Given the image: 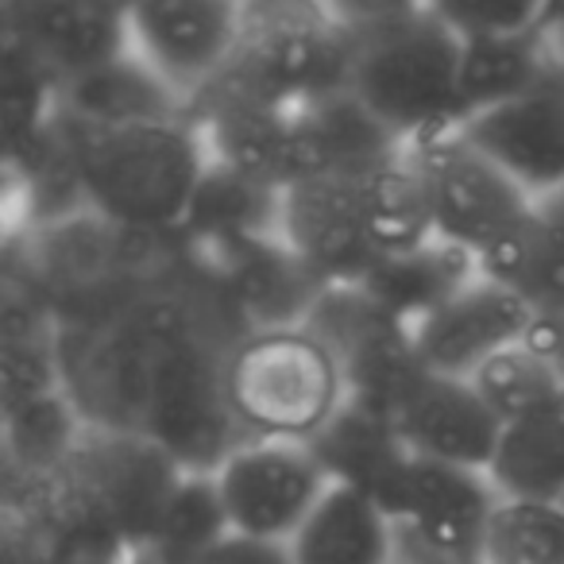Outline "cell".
<instances>
[{
	"label": "cell",
	"instance_id": "obj_32",
	"mask_svg": "<svg viewBox=\"0 0 564 564\" xmlns=\"http://www.w3.org/2000/svg\"><path fill=\"white\" fill-rule=\"evenodd\" d=\"M325 4L352 35L376 32V28L399 24V20L425 12V0H325Z\"/></svg>",
	"mask_w": 564,
	"mask_h": 564
},
{
	"label": "cell",
	"instance_id": "obj_13",
	"mask_svg": "<svg viewBox=\"0 0 564 564\" xmlns=\"http://www.w3.org/2000/svg\"><path fill=\"white\" fill-rule=\"evenodd\" d=\"M530 325L533 310L502 282L479 271L445 306H437L425 322H417L410 337H414V352L425 371L471 379L491 356L525 340Z\"/></svg>",
	"mask_w": 564,
	"mask_h": 564
},
{
	"label": "cell",
	"instance_id": "obj_29",
	"mask_svg": "<svg viewBox=\"0 0 564 564\" xmlns=\"http://www.w3.org/2000/svg\"><path fill=\"white\" fill-rule=\"evenodd\" d=\"M228 533L213 476H186L143 545L140 564H202Z\"/></svg>",
	"mask_w": 564,
	"mask_h": 564
},
{
	"label": "cell",
	"instance_id": "obj_30",
	"mask_svg": "<svg viewBox=\"0 0 564 564\" xmlns=\"http://www.w3.org/2000/svg\"><path fill=\"white\" fill-rule=\"evenodd\" d=\"M484 564H564L561 502L502 499L487 525Z\"/></svg>",
	"mask_w": 564,
	"mask_h": 564
},
{
	"label": "cell",
	"instance_id": "obj_17",
	"mask_svg": "<svg viewBox=\"0 0 564 564\" xmlns=\"http://www.w3.org/2000/svg\"><path fill=\"white\" fill-rule=\"evenodd\" d=\"M402 445L422 460L456 464V468L487 471L502 422L487 410L471 379L422 371L391 410Z\"/></svg>",
	"mask_w": 564,
	"mask_h": 564
},
{
	"label": "cell",
	"instance_id": "obj_1",
	"mask_svg": "<svg viewBox=\"0 0 564 564\" xmlns=\"http://www.w3.org/2000/svg\"><path fill=\"white\" fill-rule=\"evenodd\" d=\"M86 205L120 228L178 236L205 178V148L186 120L132 128H86L55 112Z\"/></svg>",
	"mask_w": 564,
	"mask_h": 564
},
{
	"label": "cell",
	"instance_id": "obj_6",
	"mask_svg": "<svg viewBox=\"0 0 564 564\" xmlns=\"http://www.w3.org/2000/svg\"><path fill=\"white\" fill-rule=\"evenodd\" d=\"M155 337L135 306L94 322H63V391L89 430L143 433Z\"/></svg>",
	"mask_w": 564,
	"mask_h": 564
},
{
	"label": "cell",
	"instance_id": "obj_3",
	"mask_svg": "<svg viewBox=\"0 0 564 564\" xmlns=\"http://www.w3.org/2000/svg\"><path fill=\"white\" fill-rule=\"evenodd\" d=\"M460 78L464 40L417 12L356 35L348 94L410 148L460 124Z\"/></svg>",
	"mask_w": 564,
	"mask_h": 564
},
{
	"label": "cell",
	"instance_id": "obj_28",
	"mask_svg": "<svg viewBox=\"0 0 564 564\" xmlns=\"http://www.w3.org/2000/svg\"><path fill=\"white\" fill-rule=\"evenodd\" d=\"M471 387L487 402L502 425L530 422V417L556 414L564 402V379L541 352H533L525 340L502 348L499 356L484 364L471 376Z\"/></svg>",
	"mask_w": 564,
	"mask_h": 564
},
{
	"label": "cell",
	"instance_id": "obj_31",
	"mask_svg": "<svg viewBox=\"0 0 564 564\" xmlns=\"http://www.w3.org/2000/svg\"><path fill=\"white\" fill-rule=\"evenodd\" d=\"M553 0H425V12L453 28L460 40L533 32Z\"/></svg>",
	"mask_w": 564,
	"mask_h": 564
},
{
	"label": "cell",
	"instance_id": "obj_20",
	"mask_svg": "<svg viewBox=\"0 0 564 564\" xmlns=\"http://www.w3.org/2000/svg\"><path fill=\"white\" fill-rule=\"evenodd\" d=\"M317 460L325 464L333 484H348L356 491H368L371 499L383 502L391 499L394 484L402 479L410 464V448L402 445L394 422L383 410L360 406L348 399L345 410L310 441Z\"/></svg>",
	"mask_w": 564,
	"mask_h": 564
},
{
	"label": "cell",
	"instance_id": "obj_27",
	"mask_svg": "<svg viewBox=\"0 0 564 564\" xmlns=\"http://www.w3.org/2000/svg\"><path fill=\"white\" fill-rule=\"evenodd\" d=\"M89 425L78 414L66 391L43 394V399L20 402L4 410V471L17 476H43L55 471L78 453Z\"/></svg>",
	"mask_w": 564,
	"mask_h": 564
},
{
	"label": "cell",
	"instance_id": "obj_2",
	"mask_svg": "<svg viewBox=\"0 0 564 564\" xmlns=\"http://www.w3.org/2000/svg\"><path fill=\"white\" fill-rule=\"evenodd\" d=\"M225 387L248 437L314 441L345 410V368L310 325L248 329L225 356Z\"/></svg>",
	"mask_w": 564,
	"mask_h": 564
},
{
	"label": "cell",
	"instance_id": "obj_26",
	"mask_svg": "<svg viewBox=\"0 0 564 564\" xmlns=\"http://www.w3.org/2000/svg\"><path fill=\"white\" fill-rule=\"evenodd\" d=\"M356 182H360L364 217H368V232L379 259L402 256V251H414L422 243L437 240L425 182L417 174V166L410 163L406 151Z\"/></svg>",
	"mask_w": 564,
	"mask_h": 564
},
{
	"label": "cell",
	"instance_id": "obj_22",
	"mask_svg": "<svg viewBox=\"0 0 564 564\" xmlns=\"http://www.w3.org/2000/svg\"><path fill=\"white\" fill-rule=\"evenodd\" d=\"M561 78L545 51L541 32L518 35H479L464 40V78H460V120L484 112L518 94H530L541 82Z\"/></svg>",
	"mask_w": 564,
	"mask_h": 564
},
{
	"label": "cell",
	"instance_id": "obj_23",
	"mask_svg": "<svg viewBox=\"0 0 564 564\" xmlns=\"http://www.w3.org/2000/svg\"><path fill=\"white\" fill-rule=\"evenodd\" d=\"M479 271L514 291L533 317L564 310V232L541 209L522 228L479 256Z\"/></svg>",
	"mask_w": 564,
	"mask_h": 564
},
{
	"label": "cell",
	"instance_id": "obj_34",
	"mask_svg": "<svg viewBox=\"0 0 564 564\" xmlns=\"http://www.w3.org/2000/svg\"><path fill=\"white\" fill-rule=\"evenodd\" d=\"M525 345L533 352H541L556 368V376L564 379V310L561 314H541L533 317L530 333H525Z\"/></svg>",
	"mask_w": 564,
	"mask_h": 564
},
{
	"label": "cell",
	"instance_id": "obj_16",
	"mask_svg": "<svg viewBox=\"0 0 564 564\" xmlns=\"http://www.w3.org/2000/svg\"><path fill=\"white\" fill-rule=\"evenodd\" d=\"M460 132L499 163L533 202L564 186V78L541 82L460 120Z\"/></svg>",
	"mask_w": 564,
	"mask_h": 564
},
{
	"label": "cell",
	"instance_id": "obj_33",
	"mask_svg": "<svg viewBox=\"0 0 564 564\" xmlns=\"http://www.w3.org/2000/svg\"><path fill=\"white\" fill-rule=\"evenodd\" d=\"M202 564H294V556H291V545H279V541H259V538L228 533Z\"/></svg>",
	"mask_w": 564,
	"mask_h": 564
},
{
	"label": "cell",
	"instance_id": "obj_12",
	"mask_svg": "<svg viewBox=\"0 0 564 564\" xmlns=\"http://www.w3.org/2000/svg\"><path fill=\"white\" fill-rule=\"evenodd\" d=\"M66 468L97 514L140 553L155 533L166 502L186 479V471L148 433L117 430H89Z\"/></svg>",
	"mask_w": 564,
	"mask_h": 564
},
{
	"label": "cell",
	"instance_id": "obj_21",
	"mask_svg": "<svg viewBox=\"0 0 564 564\" xmlns=\"http://www.w3.org/2000/svg\"><path fill=\"white\" fill-rule=\"evenodd\" d=\"M476 274L479 259L437 236L414 251L376 259L371 271L360 279V286L387 314L399 317L406 329H414L433 310L445 306L460 286H468Z\"/></svg>",
	"mask_w": 564,
	"mask_h": 564
},
{
	"label": "cell",
	"instance_id": "obj_9",
	"mask_svg": "<svg viewBox=\"0 0 564 564\" xmlns=\"http://www.w3.org/2000/svg\"><path fill=\"white\" fill-rule=\"evenodd\" d=\"M306 325L329 345V352L345 368L348 399L383 410L387 417H391L399 394L425 371L414 352L410 329L399 317L387 314L360 282L325 286Z\"/></svg>",
	"mask_w": 564,
	"mask_h": 564
},
{
	"label": "cell",
	"instance_id": "obj_24",
	"mask_svg": "<svg viewBox=\"0 0 564 564\" xmlns=\"http://www.w3.org/2000/svg\"><path fill=\"white\" fill-rule=\"evenodd\" d=\"M487 479L499 499L564 502V414L502 425V437L487 464Z\"/></svg>",
	"mask_w": 564,
	"mask_h": 564
},
{
	"label": "cell",
	"instance_id": "obj_10",
	"mask_svg": "<svg viewBox=\"0 0 564 564\" xmlns=\"http://www.w3.org/2000/svg\"><path fill=\"white\" fill-rule=\"evenodd\" d=\"M240 24V0H128V51L194 105L228 70Z\"/></svg>",
	"mask_w": 564,
	"mask_h": 564
},
{
	"label": "cell",
	"instance_id": "obj_38",
	"mask_svg": "<svg viewBox=\"0 0 564 564\" xmlns=\"http://www.w3.org/2000/svg\"><path fill=\"white\" fill-rule=\"evenodd\" d=\"M561 507H564V502H561Z\"/></svg>",
	"mask_w": 564,
	"mask_h": 564
},
{
	"label": "cell",
	"instance_id": "obj_8",
	"mask_svg": "<svg viewBox=\"0 0 564 564\" xmlns=\"http://www.w3.org/2000/svg\"><path fill=\"white\" fill-rule=\"evenodd\" d=\"M213 484L228 514V530L291 545L333 479L306 441L248 437L213 471Z\"/></svg>",
	"mask_w": 564,
	"mask_h": 564
},
{
	"label": "cell",
	"instance_id": "obj_19",
	"mask_svg": "<svg viewBox=\"0 0 564 564\" xmlns=\"http://www.w3.org/2000/svg\"><path fill=\"white\" fill-rule=\"evenodd\" d=\"M294 564H399V522L383 502L333 484L291 541Z\"/></svg>",
	"mask_w": 564,
	"mask_h": 564
},
{
	"label": "cell",
	"instance_id": "obj_37",
	"mask_svg": "<svg viewBox=\"0 0 564 564\" xmlns=\"http://www.w3.org/2000/svg\"><path fill=\"white\" fill-rule=\"evenodd\" d=\"M240 4H248V0H240Z\"/></svg>",
	"mask_w": 564,
	"mask_h": 564
},
{
	"label": "cell",
	"instance_id": "obj_5",
	"mask_svg": "<svg viewBox=\"0 0 564 564\" xmlns=\"http://www.w3.org/2000/svg\"><path fill=\"white\" fill-rule=\"evenodd\" d=\"M406 155L425 182L437 236L476 259L538 213V202L499 163H491L460 124L410 143Z\"/></svg>",
	"mask_w": 564,
	"mask_h": 564
},
{
	"label": "cell",
	"instance_id": "obj_15",
	"mask_svg": "<svg viewBox=\"0 0 564 564\" xmlns=\"http://www.w3.org/2000/svg\"><path fill=\"white\" fill-rule=\"evenodd\" d=\"M282 243L325 282H360L379 259L356 178H310L282 189Z\"/></svg>",
	"mask_w": 564,
	"mask_h": 564
},
{
	"label": "cell",
	"instance_id": "obj_4",
	"mask_svg": "<svg viewBox=\"0 0 564 564\" xmlns=\"http://www.w3.org/2000/svg\"><path fill=\"white\" fill-rule=\"evenodd\" d=\"M356 35L325 0H248L240 43L209 89L294 105L348 89Z\"/></svg>",
	"mask_w": 564,
	"mask_h": 564
},
{
	"label": "cell",
	"instance_id": "obj_35",
	"mask_svg": "<svg viewBox=\"0 0 564 564\" xmlns=\"http://www.w3.org/2000/svg\"><path fill=\"white\" fill-rule=\"evenodd\" d=\"M538 209H541V217L553 220V225L564 232V186H561V189H553V194H549L545 202H538Z\"/></svg>",
	"mask_w": 564,
	"mask_h": 564
},
{
	"label": "cell",
	"instance_id": "obj_11",
	"mask_svg": "<svg viewBox=\"0 0 564 564\" xmlns=\"http://www.w3.org/2000/svg\"><path fill=\"white\" fill-rule=\"evenodd\" d=\"M178 248L232 306L243 329L306 325L325 282L294 256L282 236H240V240H186Z\"/></svg>",
	"mask_w": 564,
	"mask_h": 564
},
{
	"label": "cell",
	"instance_id": "obj_14",
	"mask_svg": "<svg viewBox=\"0 0 564 564\" xmlns=\"http://www.w3.org/2000/svg\"><path fill=\"white\" fill-rule=\"evenodd\" d=\"M4 43L63 82L128 51L124 0H4Z\"/></svg>",
	"mask_w": 564,
	"mask_h": 564
},
{
	"label": "cell",
	"instance_id": "obj_7",
	"mask_svg": "<svg viewBox=\"0 0 564 564\" xmlns=\"http://www.w3.org/2000/svg\"><path fill=\"white\" fill-rule=\"evenodd\" d=\"M499 491L487 471L410 456L387 499L399 522V564H484Z\"/></svg>",
	"mask_w": 564,
	"mask_h": 564
},
{
	"label": "cell",
	"instance_id": "obj_18",
	"mask_svg": "<svg viewBox=\"0 0 564 564\" xmlns=\"http://www.w3.org/2000/svg\"><path fill=\"white\" fill-rule=\"evenodd\" d=\"M55 112L86 128H132L186 120L189 105L143 58L124 51V55L63 82L55 97Z\"/></svg>",
	"mask_w": 564,
	"mask_h": 564
},
{
	"label": "cell",
	"instance_id": "obj_25",
	"mask_svg": "<svg viewBox=\"0 0 564 564\" xmlns=\"http://www.w3.org/2000/svg\"><path fill=\"white\" fill-rule=\"evenodd\" d=\"M282 189L248 178L228 166H205L194 209L178 236L186 240H240V236H279Z\"/></svg>",
	"mask_w": 564,
	"mask_h": 564
},
{
	"label": "cell",
	"instance_id": "obj_36",
	"mask_svg": "<svg viewBox=\"0 0 564 564\" xmlns=\"http://www.w3.org/2000/svg\"><path fill=\"white\" fill-rule=\"evenodd\" d=\"M561 414H564V402H561Z\"/></svg>",
	"mask_w": 564,
	"mask_h": 564
}]
</instances>
